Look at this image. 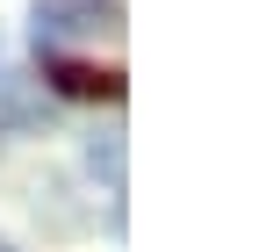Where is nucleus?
I'll return each instance as SVG.
<instances>
[{"label":"nucleus","instance_id":"1","mask_svg":"<svg viewBox=\"0 0 259 252\" xmlns=\"http://www.w3.org/2000/svg\"><path fill=\"white\" fill-rule=\"evenodd\" d=\"M115 29H122V0H36L29 8V36L44 58H58L65 44H87V36H115Z\"/></svg>","mask_w":259,"mask_h":252},{"label":"nucleus","instance_id":"3","mask_svg":"<svg viewBox=\"0 0 259 252\" xmlns=\"http://www.w3.org/2000/svg\"><path fill=\"white\" fill-rule=\"evenodd\" d=\"M51 79H58V94H101V101H115L122 94V72H94V65H72V58H51Z\"/></svg>","mask_w":259,"mask_h":252},{"label":"nucleus","instance_id":"5","mask_svg":"<svg viewBox=\"0 0 259 252\" xmlns=\"http://www.w3.org/2000/svg\"><path fill=\"white\" fill-rule=\"evenodd\" d=\"M0 252H15V245H8V238H0Z\"/></svg>","mask_w":259,"mask_h":252},{"label":"nucleus","instance_id":"2","mask_svg":"<svg viewBox=\"0 0 259 252\" xmlns=\"http://www.w3.org/2000/svg\"><path fill=\"white\" fill-rule=\"evenodd\" d=\"M58 115V101L44 94V79H0V130H44Z\"/></svg>","mask_w":259,"mask_h":252},{"label":"nucleus","instance_id":"4","mask_svg":"<svg viewBox=\"0 0 259 252\" xmlns=\"http://www.w3.org/2000/svg\"><path fill=\"white\" fill-rule=\"evenodd\" d=\"M87 166L122 195V130H94V137H87Z\"/></svg>","mask_w":259,"mask_h":252}]
</instances>
